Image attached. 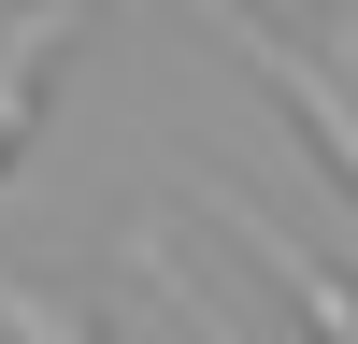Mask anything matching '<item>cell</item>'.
Returning a JSON list of instances; mask_svg holds the SVG:
<instances>
[{"mask_svg":"<svg viewBox=\"0 0 358 344\" xmlns=\"http://www.w3.org/2000/svg\"><path fill=\"white\" fill-rule=\"evenodd\" d=\"M215 29H229V43L258 57V72H273V101L301 115L315 143H330V172H344V187H358V101H344V72H315V57L287 43V29H258V15H215Z\"/></svg>","mask_w":358,"mask_h":344,"instance_id":"1","label":"cell"},{"mask_svg":"<svg viewBox=\"0 0 358 344\" xmlns=\"http://www.w3.org/2000/svg\"><path fill=\"white\" fill-rule=\"evenodd\" d=\"M229 229H244V244H258V258L287 273V301H301V330H315V344H358V273H330V258H301V244H287L273 215H244V201H229Z\"/></svg>","mask_w":358,"mask_h":344,"instance_id":"2","label":"cell"},{"mask_svg":"<svg viewBox=\"0 0 358 344\" xmlns=\"http://www.w3.org/2000/svg\"><path fill=\"white\" fill-rule=\"evenodd\" d=\"M0 344H101V330H86L72 301H43L29 273H0Z\"/></svg>","mask_w":358,"mask_h":344,"instance_id":"3","label":"cell"}]
</instances>
